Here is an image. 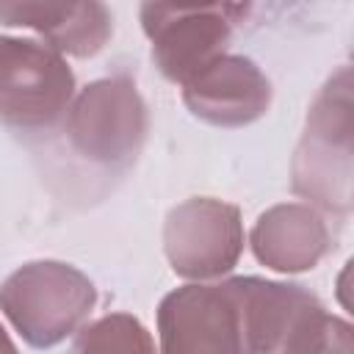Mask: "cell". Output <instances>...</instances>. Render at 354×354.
<instances>
[{"instance_id": "1", "label": "cell", "mask_w": 354, "mask_h": 354, "mask_svg": "<svg viewBox=\"0 0 354 354\" xmlns=\"http://www.w3.org/2000/svg\"><path fill=\"white\" fill-rule=\"evenodd\" d=\"M290 191L324 216L354 207V97L351 66H337L307 108L290 160Z\"/></svg>"}, {"instance_id": "2", "label": "cell", "mask_w": 354, "mask_h": 354, "mask_svg": "<svg viewBox=\"0 0 354 354\" xmlns=\"http://www.w3.org/2000/svg\"><path fill=\"white\" fill-rule=\"evenodd\" d=\"M246 354H354V329L299 282L235 277Z\"/></svg>"}, {"instance_id": "3", "label": "cell", "mask_w": 354, "mask_h": 354, "mask_svg": "<svg viewBox=\"0 0 354 354\" xmlns=\"http://www.w3.org/2000/svg\"><path fill=\"white\" fill-rule=\"evenodd\" d=\"M97 299V285L61 260H30L0 282V313L33 348H53L75 335Z\"/></svg>"}, {"instance_id": "4", "label": "cell", "mask_w": 354, "mask_h": 354, "mask_svg": "<svg viewBox=\"0 0 354 354\" xmlns=\"http://www.w3.org/2000/svg\"><path fill=\"white\" fill-rule=\"evenodd\" d=\"M61 127L75 155L102 169L124 171L147 141L149 111L130 75H108L75 94Z\"/></svg>"}, {"instance_id": "5", "label": "cell", "mask_w": 354, "mask_h": 354, "mask_svg": "<svg viewBox=\"0 0 354 354\" xmlns=\"http://www.w3.org/2000/svg\"><path fill=\"white\" fill-rule=\"evenodd\" d=\"M75 75L39 39L0 36V124L17 136H47L64 124Z\"/></svg>"}, {"instance_id": "6", "label": "cell", "mask_w": 354, "mask_h": 354, "mask_svg": "<svg viewBox=\"0 0 354 354\" xmlns=\"http://www.w3.org/2000/svg\"><path fill=\"white\" fill-rule=\"evenodd\" d=\"M249 11L252 8L241 3H141L138 19L149 39L158 72L166 80L185 86L216 58L227 55L232 33Z\"/></svg>"}, {"instance_id": "7", "label": "cell", "mask_w": 354, "mask_h": 354, "mask_svg": "<svg viewBox=\"0 0 354 354\" xmlns=\"http://www.w3.org/2000/svg\"><path fill=\"white\" fill-rule=\"evenodd\" d=\"M158 354H246L235 277L166 293L158 304Z\"/></svg>"}, {"instance_id": "8", "label": "cell", "mask_w": 354, "mask_h": 354, "mask_svg": "<svg viewBox=\"0 0 354 354\" xmlns=\"http://www.w3.org/2000/svg\"><path fill=\"white\" fill-rule=\"evenodd\" d=\"M241 207L213 196H191L163 221V252L171 271L188 282L227 277L243 254Z\"/></svg>"}, {"instance_id": "9", "label": "cell", "mask_w": 354, "mask_h": 354, "mask_svg": "<svg viewBox=\"0 0 354 354\" xmlns=\"http://www.w3.org/2000/svg\"><path fill=\"white\" fill-rule=\"evenodd\" d=\"M271 80L246 55H221L183 86V102L205 124L246 127L271 108Z\"/></svg>"}, {"instance_id": "10", "label": "cell", "mask_w": 354, "mask_h": 354, "mask_svg": "<svg viewBox=\"0 0 354 354\" xmlns=\"http://www.w3.org/2000/svg\"><path fill=\"white\" fill-rule=\"evenodd\" d=\"M249 246L266 268L277 274H304L335 249V232L329 218L313 205L282 202L257 216Z\"/></svg>"}, {"instance_id": "11", "label": "cell", "mask_w": 354, "mask_h": 354, "mask_svg": "<svg viewBox=\"0 0 354 354\" xmlns=\"http://www.w3.org/2000/svg\"><path fill=\"white\" fill-rule=\"evenodd\" d=\"M0 25L28 28L61 55L91 58L113 36V14L105 3H0Z\"/></svg>"}, {"instance_id": "12", "label": "cell", "mask_w": 354, "mask_h": 354, "mask_svg": "<svg viewBox=\"0 0 354 354\" xmlns=\"http://www.w3.org/2000/svg\"><path fill=\"white\" fill-rule=\"evenodd\" d=\"M69 354H158V348L136 315L108 313L75 332Z\"/></svg>"}, {"instance_id": "13", "label": "cell", "mask_w": 354, "mask_h": 354, "mask_svg": "<svg viewBox=\"0 0 354 354\" xmlns=\"http://www.w3.org/2000/svg\"><path fill=\"white\" fill-rule=\"evenodd\" d=\"M0 354H19V348L14 346V340L8 337V332L3 329V324H0Z\"/></svg>"}]
</instances>
